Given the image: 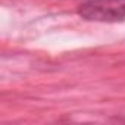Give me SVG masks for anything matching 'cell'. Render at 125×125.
Wrapping results in <instances>:
<instances>
[{
    "mask_svg": "<svg viewBox=\"0 0 125 125\" xmlns=\"http://www.w3.org/2000/svg\"><path fill=\"white\" fill-rule=\"evenodd\" d=\"M78 15L91 22H125V0H85L78 6Z\"/></svg>",
    "mask_w": 125,
    "mask_h": 125,
    "instance_id": "1",
    "label": "cell"
}]
</instances>
